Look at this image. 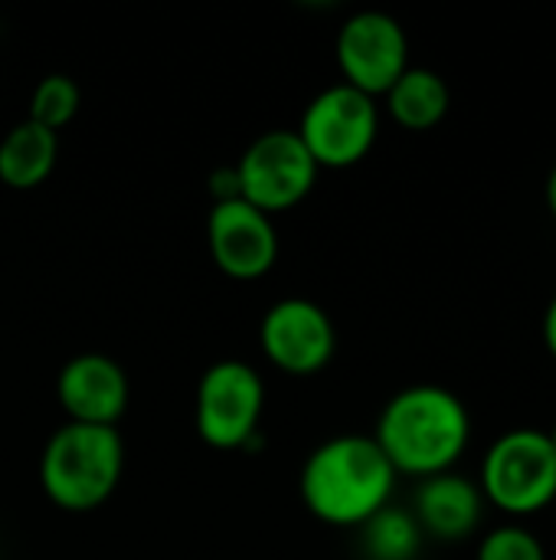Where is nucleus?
I'll list each match as a JSON object with an SVG mask.
<instances>
[{
	"mask_svg": "<svg viewBox=\"0 0 556 560\" xmlns=\"http://www.w3.org/2000/svg\"><path fill=\"white\" fill-rule=\"evenodd\" d=\"M374 443L397 476L423 482L456 469L472 443V417L462 397L449 387L413 384L383 404Z\"/></svg>",
	"mask_w": 556,
	"mask_h": 560,
	"instance_id": "1",
	"label": "nucleus"
},
{
	"mask_svg": "<svg viewBox=\"0 0 556 560\" xmlns=\"http://www.w3.org/2000/svg\"><path fill=\"white\" fill-rule=\"evenodd\" d=\"M397 472L364 433H344L324 440L301 466L298 492L305 509L334 528H360L380 509L390 505Z\"/></svg>",
	"mask_w": 556,
	"mask_h": 560,
	"instance_id": "2",
	"label": "nucleus"
},
{
	"mask_svg": "<svg viewBox=\"0 0 556 560\" xmlns=\"http://www.w3.org/2000/svg\"><path fill=\"white\" fill-rule=\"evenodd\" d=\"M125 472V443L115 427L62 423L43 446L39 486L43 495L72 515L102 509Z\"/></svg>",
	"mask_w": 556,
	"mask_h": 560,
	"instance_id": "3",
	"label": "nucleus"
},
{
	"mask_svg": "<svg viewBox=\"0 0 556 560\" xmlns=\"http://www.w3.org/2000/svg\"><path fill=\"white\" fill-rule=\"evenodd\" d=\"M478 489L488 505L511 518H531L556 502V450L551 436L534 427L501 433L478 472Z\"/></svg>",
	"mask_w": 556,
	"mask_h": 560,
	"instance_id": "4",
	"label": "nucleus"
},
{
	"mask_svg": "<svg viewBox=\"0 0 556 560\" xmlns=\"http://www.w3.org/2000/svg\"><path fill=\"white\" fill-rule=\"evenodd\" d=\"M265 410L262 374L236 358L216 361L197 384V433L210 450L242 453L259 443V420Z\"/></svg>",
	"mask_w": 556,
	"mask_h": 560,
	"instance_id": "5",
	"label": "nucleus"
},
{
	"mask_svg": "<svg viewBox=\"0 0 556 560\" xmlns=\"http://www.w3.org/2000/svg\"><path fill=\"white\" fill-rule=\"evenodd\" d=\"M311 161L331 171H344L360 164L380 135V105L377 98L357 92L347 82L321 89L301 112L295 128Z\"/></svg>",
	"mask_w": 556,
	"mask_h": 560,
	"instance_id": "6",
	"label": "nucleus"
},
{
	"mask_svg": "<svg viewBox=\"0 0 556 560\" xmlns=\"http://www.w3.org/2000/svg\"><path fill=\"white\" fill-rule=\"evenodd\" d=\"M239 194L265 217L298 207L318 184V164L292 128L262 131L236 161Z\"/></svg>",
	"mask_w": 556,
	"mask_h": 560,
	"instance_id": "7",
	"label": "nucleus"
},
{
	"mask_svg": "<svg viewBox=\"0 0 556 560\" xmlns=\"http://www.w3.org/2000/svg\"><path fill=\"white\" fill-rule=\"evenodd\" d=\"M338 69L347 85L377 98L410 69V36L383 10H360L344 20L334 39Z\"/></svg>",
	"mask_w": 556,
	"mask_h": 560,
	"instance_id": "8",
	"label": "nucleus"
},
{
	"mask_svg": "<svg viewBox=\"0 0 556 560\" xmlns=\"http://www.w3.org/2000/svg\"><path fill=\"white\" fill-rule=\"evenodd\" d=\"M259 345L269 364L282 374L315 377L331 364L338 351V331L331 315L318 302L282 299L262 315Z\"/></svg>",
	"mask_w": 556,
	"mask_h": 560,
	"instance_id": "9",
	"label": "nucleus"
},
{
	"mask_svg": "<svg viewBox=\"0 0 556 560\" xmlns=\"http://www.w3.org/2000/svg\"><path fill=\"white\" fill-rule=\"evenodd\" d=\"M206 246L216 269L236 282H256L279 259V233L272 217L246 200L213 203L206 217Z\"/></svg>",
	"mask_w": 556,
	"mask_h": 560,
	"instance_id": "10",
	"label": "nucleus"
},
{
	"mask_svg": "<svg viewBox=\"0 0 556 560\" xmlns=\"http://www.w3.org/2000/svg\"><path fill=\"white\" fill-rule=\"evenodd\" d=\"M56 400L69 423L85 427H118L128 410L131 384L125 368L98 351L69 358L56 377Z\"/></svg>",
	"mask_w": 556,
	"mask_h": 560,
	"instance_id": "11",
	"label": "nucleus"
},
{
	"mask_svg": "<svg viewBox=\"0 0 556 560\" xmlns=\"http://www.w3.org/2000/svg\"><path fill=\"white\" fill-rule=\"evenodd\" d=\"M485 495L475 479L462 472L429 476L416 486L413 495V518L423 535L436 541H465L482 528L485 518Z\"/></svg>",
	"mask_w": 556,
	"mask_h": 560,
	"instance_id": "12",
	"label": "nucleus"
},
{
	"mask_svg": "<svg viewBox=\"0 0 556 560\" xmlns=\"http://www.w3.org/2000/svg\"><path fill=\"white\" fill-rule=\"evenodd\" d=\"M59 158V135L23 118L0 138V184L10 190L39 187Z\"/></svg>",
	"mask_w": 556,
	"mask_h": 560,
	"instance_id": "13",
	"label": "nucleus"
},
{
	"mask_svg": "<svg viewBox=\"0 0 556 560\" xmlns=\"http://www.w3.org/2000/svg\"><path fill=\"white\" fill-rule=\"evenodd\" d=\"M387 102V115L406 128V131H429L436 128L452 105V92L446 85V79L436 69L426 66H410L383 95Z\"/></svg>",
	"mask_w": 556,
	"mask_h": 560,
	"instance_id": "14",
	"label": "nucleus"
},
{
	"mask_svg": "<svg viewBox=\"0 0 556 560\" xmlns=\"http://www.w3.org/2000/svg\"><path fill=\"white\" fill-rule=\"evenodd\" d=\"M423 528L410 509L387 505L360 525V551L367 560H416L423 551Z\"/></svg>",
	"mask_w": 556,
	"mask_h": 560,
	"instance_id": "15",
	"label": "nucleus"
},
{
	"mask_svg": "<svg viewBox=\"0 0 556 560\" xmlns=\"http://www.w3.org/2000/svg\"><path fill=\"white\" fill-rule=\"evenodd\" d=\"M79 105H82V89L72 75L66 72H49L36 82L33 95H29V112L26 118L43 125L46 131H56L66 128L75 115H79Z\"/></svg>",
	"mask_w": 556,
	"mask_h": 560,
	"instance_id": "16",
	"label": "nucleus"
},
{
	"mask_svg": "<svg viewBox=\"0 0 556 560\" xmlns=\"http://www.w3.org/2000/svg\"><path fill=\"white\" fill-rule=\"evenodd\" d=\"M475 560H547V548L524 525H498L482 535Z\"/></svg>",
	"mask_w": 556,
	"mask_h": 560,
	"instance_id": "17",
	"label": "nucleus"
},
{
	"mask_svg": "<svg viewBox=\"0 0 556 560\" xmlns=\"http://www.w3.org/2000/svg\"><path fill=\"white\" fill-rule=\"evenodd\" d=\"M206 190H210L213 203L242 200V194H239V174H236V164H229V167H216V171L206 177Z\"/></svg>",
	"mask_w": 556,
	"mask_h": 560,
	"instance_id": "18",
	"label": "nucleus"
},
{
	"mask_svg": "<svg viewBox=\"0 0 556 560\" xmlns=\"http://www.w3.org/2000/svg\"><path fill=\"white\" fill-rule=\"evenodd\" d=\"M541 331H544V345H547L551 358L556 361V292H554V299H551V305H547V312H544V325H541Z\"/></svg>",
	"mask_w": 556,
	"mask_h": 560,
	"instance_id": "19",
	"label": "nucleus"
},
{
	"mask_svg": "<svg viewBox=\"0 0 556 560\" xmlns=\"http://www.w3.org/2000/svg\"><path fill=\"white\" fill-rule=\"evenodd\" d=\"M544 197H547V210H551V217L556 220V164H554V171L547 174V184H544Z\"/></svg>",
	"mask_w": 556,
	"mask_h": 560,
	"instance_id": "20",
	"label": "nucleus"
},
{
	"mask_svg": "<svg viewBox=\"0 0 556 560\" xmlns=\"http://www.w3.org/2000/svg\"><path fill=\"white\" fill-rule=\"evenodd\" d=\"M547 436H551V446L556 450V423H554V430H547Z\"/></svg>",
	"mask_w": 556,
	"mask_h": 560,
	"instance_id": "21",
	"label": "nucleus"
}]
</instances>
